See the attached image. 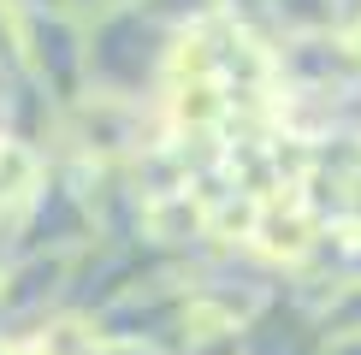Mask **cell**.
<instances>
[{"label": "cell", "mask_w": 361, "mask_h": 355, "mask_svg": "<svg viewBox=\"0 0 361 355\" xmlns=\"http://www.w3.org/2000/svg\"><path fill=\"white\" fill-rule=\"evenodd\" d=\"M314 219H308V207L296 201V196H273V201H261V225H255V243L267 249V255H279V261H302L308 249H314Z\"/></svg>", "instance_id": "cell-1"}, {"label": "cell", "mask_w": 361, "mask_h": 355, "mask_svg": "<svg viewBox=\"0 0 361 355\" xmlns=\"http://www.w3.org/2000/svg\"><path fill=\"white\" fill-rule=\"evenodd\" d=\"M142 231H148V237H160V243H184V237H202V231H207V201H202V189H178V196L142 201Z\"/></svg>", "instance_id": "cell-2"}, {"label": "cell", "mask_w": 361, "mask_h": 355, "mask_svg": "<svg viewBox=\"0 0 361 355\" xmlns=\"http://www.w3.org/2000/svg\"><path fill=\"white\" fill-rule=\"evenodd\" d=\"M71 6H101V0H71Z\"/></svg>", "instance_id": "cell-3"}]
</instances>
